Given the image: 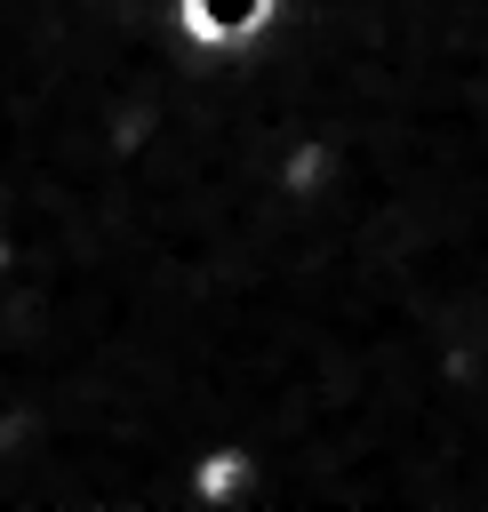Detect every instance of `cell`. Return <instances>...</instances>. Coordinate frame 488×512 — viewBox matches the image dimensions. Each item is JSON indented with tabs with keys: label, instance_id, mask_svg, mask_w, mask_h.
Wrapping results in <instances>:
<instances>
[{
	"label": "cell",
	"instance_id": "cell-1",
	"mask_svg": "<svg viewBox=\"0 0 488 512\" xmlns=\"http://www.w3.org/2000/svg\"><path fill=\"white\" fill-rule=\"evenodd\" d=\"M264 16H272V0H184V24L200 40H248Z\"/></svg>",
	"mask_w": 488,
	"mask_h": 512
},
{
	"label": "cell",
	"instance_id": "cell-3",
	"mask_svg": "<svg viewBox=\"0 0 488 512\" xmlns=\"http://www.w3.org/2000/svg\"><path fill=\"white\" fill-rule=\"evenodd\" d=\"M0 256H8V240H0Z\"/></svg>",
	"mask_w": 488,
	"mask_h": 512
},
{
	"label": "cell",
	"instance_id": "cell-2",
	"mask_svg": "<svg viewBox=\"0 0 488 512\" xmlns=\"http://www.w3.org/2000/svg\"><path fill=\"white\" fill-rule=\"evenodd\" d=\"M240 480H248V456H240V448H216V456L200 464V496H232Z\"/></svg>",
	"mask_w": 488,
	"mask_h": 512
}]
</instances>
